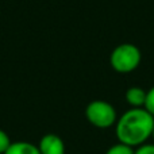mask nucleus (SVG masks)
Listing matches in <instances>:
<instances>
[{
	"label": "nucleus",
	"instance_id": "1",
	"mask_svg": "<svg viewBox=\"0 0 154 154\" xmlns=\"http://www.w3.org/2000/svg\"><path fill=\"white\" fill-rule=\"evenodd\" d=\"M154 116L142 108H130L118 118L115 123V135L118 142L131 147H138L152 138Z\"/></svg>",
	"mask_w": 154,
	"mask_h": 154
},
{
	"label": "nucleus",
	"instance_id": "2",
	"mask_svg": "<svg viewBox=\"0 0 154 154\" xmlns=\"http://www.w3.org/2000/svg\"><path fill=\"white\" fill-rule=\"evenodd\" d=\"M142 53L138 46L133 43H120L112 50L109 56V64L118 73H131L141 65Z\"/></svg>",
	"mask_w": 154,
	"mask_h": 154
},
{
	"label": "nucleus",
	"instance_id": "3",
	"mask_svg": "<svg viewBox=\"0 0 154 154\" xmlns=\"http://www.w3.org/2000/svg\"><path fill=\"white\" fill-rule=\"evenodd\" d=\"M85 118L97 128H109L115 126L118 114L115 107L106 100H92L85 107Z\"/></svg>",
	"mask_w": 154,
	"mask_h": 154
},
{
	"label": "nucleus",
	"instance_id": "4",
	"mask_svg": "<svg viewBox=\"0 0 154 154\" xmlns=\"http://www.w3.org/2000/svg\"><path fill=\"white\" fill-rule=\"evenodd\" d=\"M37 146L41 154H66L64 141L56 134H45Z\"/></svg>",
	"mask_w": 154,
	"mask_h": 154
},
{
	"label": "nucleus",
	"instance_id": "5",
	"mask_svg": "<svg viewBox=\"0 0 154 154\" xmlns=\"http://www.w3.org/2000/svg\"><path fill=\"white\" fill-rule=\"evenodd\" d=\"M146 92L141 87H130L125 93V99L131 108H142L146 101Z\"/></svg>",
	"mask_w": 154,
	"mask_h": 154
},
{
	"label": "nucleus",
	"instance_id": "6",
	"mask_svg": "<svg viewBox=\"0 0 154 154\" xmlns=\"http://www.w3.org/2000/svg\"><path fill=\"white\" fill-rule=\"evenodd\" d=\"M4 154H41L37 145L27 141L12 142Z\"/></svg>",
	"mask_w": 154,
	"mask_h": 154
},
{
	"label": "nucleus",
	"instance_id": "7",
	"mask_svg": "<svg viewBox=\"0 0 154 154\" xmlns=\"http://www.w3.org/2000/svg\"><path fill=\"white\" fill-rule=\"evenodd\" d=\"M135 149L126 143H122V142H118V143L112 145L111 147L107 149L106 154H134Z\"/></svg>",
	"mask_w": 154,
	"mask_h": 154
},
{
	"label": "nucleus",
	"instance_id": "8",
	"mask_svg": "<svg viewBox=\"0 0 154 154\" xmlns=\"http://www.w3.org/2000/svg\"><path fill=\"white\" fill-rule=\"evenodd\" d=\"M11 143H12V141H11L10 135L4 130L0 128V154H4L7 152V149L11 146Z\"/></svg>",
	"mask_w": 154,
	"mask_h": 154
},
{
	"label": "nucleus",
	"instance_id": "9",
	"mask_svg": "<svg viewBox=\"0 0 154 154\" xmlns=\"http://www.w3.org/2000/svg\"><path fill=\"white\" fill-rule=\"evenodd\" d=\"M143 108L146 109V111H149L154 116V87H152L146 92V101H145Z\"/></svg>",
	"mask_w": 154,
	"mask_h": 154
},
{
	"label": "nucleus",
	"instance_id": "10",
	"mask_svg": "<svg viewBox=\"0 0 154 154\" xmlns=\"http://www.w3.org/2000/svg\"><path fill=\"white\" fill-rule=\"evenodd\" d=\"M134 154H154V143H143L135 149Z\"/></svg>",
	"mask_w": 154,
	"mask_h": 154
},
{
	"label": "nucleus",
	"instance_id": "11",
	"mask_svg": "<svg viewBox=\"0 0 154 154\" xmlns=\"http://www.w3.org/2000/svg\"><path fill=\"white\" fill-rule=\"evenodd\" d=\"M152 138L154 139V127H153V133H152Z\"/></svg>",
	"mask_w": 154,
	"mask_h": 154
}]
</instances>
